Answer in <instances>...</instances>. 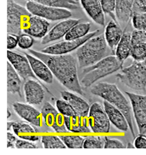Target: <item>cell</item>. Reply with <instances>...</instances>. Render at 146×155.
<instances>
[{"label": "cell", "mask_w": 146, "mask_h": 155, "mask_svg": "<svg viewBox=\"0 0 146 155\" xmlns=\"http://www.w3.org/2000/svg\"><path fill=\"white\" fill-rule=\"evenodd\" d=\"M45 88L51 94L47 88L40 81L34 79L26 81L24 84V91L26 103L30 105L41 104L45 97Z\"/></svg>", "instance_id": "4fadbf2b"}, {"label": "cell", "mask_w": 146, "mask_h": 155, "mask_svg": "<svg viewBox=\"0 0 146 155\" xmlns=\"http://www.w3.org/2000/svg\"><path fill=\"white\" fill-rule=\"evenodd\" d=\"M19 74L10 62H7V91L12 94H18L22 97L21 88L22 81Z\"/></svg>", "instance_id": "d4e9b609"}, {"label": "cell", "mask_w": 146, "mask_h": 155, "mask_svg": "<svg viewBox=\"0 0 146 155\" xmlns=\"http://www.w3.org/2000/svg\"><path fill=\"white\" fill-rule=\"evenodd\" d=\"M90 91L94 95L102 98L123 112L129 124L131 134L135 138L132 106L117 86L107 82H100L93 85Z\"/></svg>", "instance_id": "7a4b0ae2"}, {"label": "cell", "mask_w": 146, "mask_h": 155, "mask_svg": "<svg viewBox=\"0 0 146 155\" xmlns=\"http://www.w3.org/2000/svg\"><path fill=\"white\" fill-rule=\"evenodd\" d=\"M124 33L121 27L113 20L105 27L104 37L107 45L112 52H115L116 48L121 39Z\"/></svg>", "instance_id": "7402d4cb"}, {"label": "cell", "mask_w": 146, "mask_h": 155, "mask_svg": "<svg viewBox=\"0 0 146 155\" xmlns=\"http://www.w3.org/2000/svg\"><path fill=\"white\" fill-rule=\"evenodd\" d=\"M108 47L103 34L89 39L76 52L79 68L84 69L89 67L106 57Z\"/></svg>", "instance_id": "3957f363"}, {"label": "cell", "mask_w": 146, "mask_h": 155, "mask_svg": "<svg viewBox=\"0 0 146 155\" xmlns=\"http://www.w3.org/2000/svg\"><path fill=\"white\" fill-rule=\"evenodd\" d=\"M41 142L45 148L65 149L67 147L59 136H43L42 137Z\"/></svg>", "instance_id": "83f0119b"}, {"label": "cell", "mask_w": 146, "mask_h": 155, "mask_svg": "<svg viewBox=\"0 0 146 155\" xmlns=\"http://www.w3.org/2000/svg\"><path fill=\"white\" fill-rule=\"evenodd\" d=\"M29 51L47 64L53 75L63 86L80 95H84L78 77V61L75 57L68 54H49L34 50L29 49Z\"/></svg>", "instance_id": "6da1fadb"}, {"label": "cell", "mask_w": 146, "mask_h": 155, "mask_svg": "<svg viewBox=\"0 0 146 155\" xmlns=\"http://www.w3.org/2000/svg\"><path fill=\"white\" fill-rule=\"evenodd\" d=\"M7 58L12 67L24 80L27 81L29 79H34L40 81L33 72L29 60L25 55V56L19 53L8 50Z\"/></svg>", "instance_id": "7c38bea8"}, {"label": "cell", "mask_w": 146, "mask_h": 155, "mask_svg": "<svg viewBox=\"0 0 146 155\" xmlns=\"http://www.w3.org/2000/svg\"><path fill=\"white\" fill-rule=\"evenodd\" d=\"M133 0H117L115 10L116 19L122 28H126L132 19Z\"/></svg>", "instance_id": "d6986e66"}, {"label": "cell", "mask_w": 146, "mask_h": 155, "mask_svg": "<svg viewBox=\"0 0 146 155\" xmlns=\"http://www.w3.org/2000/svg\"><path fill=\"white\" fill-rule=\"evenodd\" d=\"M130 56L134 61L141 62L146 60V43L132 45Z\"/></svg>", "instance_id": "1f68e13d"}, {"label": "cell", "mask_w": 146, "mask_h": 155, "mask_svg": "<svg viewBox=\"0 0 146 155\" xmlns=\"http://www.w3.org/2000/svg\"><path fill=\"white\" fill-rule=\"evenodd\" d=\"M90 23L88 22L78 23L72 27L64 36L65 40H76L86 36L89 33Z\"/></svg>", "instance_id": "484cf974"}, {"label": "cell", "mask_w": 146, "mask_h": 155, "mask_svg": "<svg viewBox=\"0 0 146 155\" xmlns=\"http://www.w3.org/2000/svg\"><path fill=\"white\" fill-rule=\"evenodd\" d=\"M131 41L132 45L146 43V32L135 29L131 33Z\"/></svg>", "instance_id": "8d00e7d4"}, {"label": "cell", "mask_w": 146, "mask_h": 155, "mask_svg": "<svg viewBox=\"0 0 146 155\" xmlns=\"http://www.w3.org/2000/svg\"><path fill=\"white\" fill-rule=\"evenodd\" d=\"M24 139H17L15 147L18 149H34L38 148L35 143Z\"/></svg>", "instance_id": "ab89813d"}, {"label": "cell", "mask_w": 146, "mask_h": 155, "mask_svg": "<svg viewBox=\"0 0 146 155\" xmlns=\"http://www.w3.org/2000/svg\"><path fill=\"white\" fill-rule=\"evenodd\" d=\"M56 106L58 111L64 116L70 117L77 115L71 106L63 99L56 101Z\"/></svg>", "instance_id": "d6a6232c"}, {"label": "cell", "mask_w": 146, "mask_h": 155, "mask_svg": "<svg viewBox=\"0 0 146 155\" xmlns=\"http://www.w3.org/2000/svg\"><path fill=\"white\" fill-rule=\"evenodd\" d=\"M15 134L18 136L24 133H35L38 132L37 129L34 127L31 124L24 121L15 122L12 127Z\"/></svg>", "instance_id": "4dcf8cb0"}, {"label": "cell", "mask_w": 146, "mask_h": 155, "mask_svg": "<svg viewBox=\"0 0 146 155\" xmlns=\"http://www.w3.org/2000/svg\"><path fill=\"white\" fill-rule=\"evenodd\" d=\"M29 60L35 76L39 80L48 84H53L54 76L49 66L42 60L29 54H25Z\"/></svg>", "instance_id": "2e32d148"}, {"label": "cell", "mask_w": 146, "mask_h": 155, "mask_svg": "<svg viewBox=\"0 0 146 155\" xmlns=\"http://www.w3.org/2000/svg\"><path fill=\"white\" fill-rule=\"evenodd\" d=\"M84 117L78 115L70 117L64 116L65 125L68 130L74 133H91Z\"/></svg>", "instance_id": "603a6c76"}, {"label": "cell", "mask_w": 146, "mask_h": 155, "mask_svg": "<svg viewBox=\"0 0 146 155\" xmlns=\"http://www.w3.org/2000/svg\"><path fill=\"white\" fill-rule=\"evenodd\" d=\"M103 105L110 122L120 130L127 131L129 124L123 112L107 101H104Z\"/></svg>", "instance_id": "ffe728a7"}, {"label": "cell", "mask_w": 146, "mask_h": 155, "mask_svg": "<svg viewBox=\"0 0 146 155\" xmlns=\"http://www.w3.org/2000/svg\"><path fill=\"white\" fill-rule=\"evenodd\" d=\"M131 33L124 32L121 39L116 48L115 55L121 62H124L131 55L132 49Z\"/></svg>", "instance_id": "cb8c5ba5"}, {"label": "cell", "mask_w": 146, "mask_h": 155, "mask_svg": "<svg viewBox=\"0 0 146 155\" xmlns=\"http://www.w3.org/2000/svg\"><path fill=\"white\" fill-rule=\"evenodd\" d=\"M100 30H97L89 33L86 36L76 40H65L54 44L42 50L41 52L51 55L66 54L77 49L86 41L95 36Z\"/></svg>", "instance_id": "9c48e42d"}, {"label": "cell", "mask_w": 146, "mask_h": 155, "mask_svg": "<svg viewBox=\"0 0 146 155\" xmlns=\"http://www.w3.org/2000/svg\"><path fill=\"white\" fill-rule=\"evenodd\" d=\"M16 137L12 133H7V148H14L15 147Z\"/></svg>", "instance_id": "7bdbcfd3"}, {"label": "cell", "mask_w": 146, "mask_h": 155, "mask_svg": "<svg viewBox=\"0 0 146 155\" xmlns=\"http://www.w3.org/2000/svg\"><path fill=\"white\" fill-rule=\"evenodd\" d=\"M26 7L33 15L47 20L55 21L67 19L72 15V12L70 10L42 5L35 0L27 2Z\"/></svg>", "instance_id": "52a82bcc"}, {"label": "cell", "mask_w": 146, "mask_h": 155, "mask_svg": "<svg viewBox=\"0 0 146 155\" xmlns=\"http://www.w3.org/2000/svg\"><path fill=\"white\" fill-rule=\"evenodd\" d=\"M34 43V38L29 34H21L18 36V45L22 49H29L33 45Z\"/></svg>", "instance_id": "d590c367"}, {"label": "cell", "mask_w": 146, "mask_h": 155, "mask_svg": "<svg viewBox=\"0 0 146 155\" xmlns=\"http://www.w3.org/2000/svg\"><path fill=\"white\" fill-rule=\"evenodd\" d=\"M132 20L134 29L146 32V12L133 13Z\"/></svg>", "instance_id": "836d02e7"}, {"label": "cell", "mask_w": 146, "mask_h": 155, "mask_svg": "<svg viewBox=\"0 0 146 155\" xmlns=\"http://www.w3.org/2000/svg\"><path fill=\"white\" fill-rule=\"evenodd\" d=\"M14 122V121H8L7 122V130H10L11 128H12Z\"/></svg>", "instance_id": "f6af8a7d"}, {"label": "cell", "mask_w": 146, "mask_h": 155, "mask_svg": "<svg viewBox=\"0 0 146 155\" xmlns=\"http://www.w3.org/2000/svg\"><path fill=\"white\" fill-rule=\"evenodd\" d=\"M134 145L136 148L146 149V136L139 134V136L135 137Z\"/></svg>", "instance_id": "b9f144b4"}, {"label": "cell", "mask_w": 146, "mask_h": 155, "mask_svg": "<svg viewBox=\"0 0 146 155\" xmlns=\"http://www.w3.org/2000/svg\"><path fill=\"white\" fill-rule=\"evenodd\" d=\"M42 5L60 9L76 10L79 9L80 3L78 0H35Z\"/></svg>", "instance_id": "4316f807"}, {"label": "cell", "mask_w": 146, "mask_h": 155, "mask_svg": "<svg viewBox=\"0 0 146 155\" xmlns=\"http://www.w3.org/2000/svg\"><path fill=\"white\" fill-rule=\"evenodd\" d=\"M105 148H124L125 146L122 142L117 139L110 138L105 137Z\"/></svg>", "instance_id": "74e56055"}, {"label": "cell", "mask_w": 146, "mask_h": 155, "mask_svg": "<svg viewBox=\"0 0 146 155\" xmlns=\"http://www.w3.org/2000/svg\"><path fill=\"white\" fill-rule=\"evenodd\" d=\"M59 137L68 148H83L85 138L79 136H60Z\"/></svg>", "instance_id": "f1b7e54d"}, {"label": "cell", "mask_w": 146, "mask_h": 155, "mask_svg": "<svg viewBox=\"0 0 146 155\" xmlns=\"http://www.w3.org/2000/svg\"><path fill=\"white\" fill-rule=\"evenodd\" d=\"M100 2L103 12L105 13V14L108 15L113 20L117 22L115 15L116 1H114V0H102V1H100Z\"/></svg>", "instance_id": "e575fe53"}, {"label": "cell", "mask_w": 146, "mask_h": 155, "mask_svg": "<svg viewBox=\"0 0 146 155\" xmlns=\"http://www.w3.org/2000/svg\"><path fill=\"white\" fill-rule=\"evenodd\" d=\"M60 93L63 99L69 103L77 115L83 117L87 116L90 107L84 98L69 91H62Z\"/></svg>", "instance_id": "e0dca14e"}, {"label": "cell", "mask_w": 146, "mask_h": 155, "mask_svg": "<svg viewBox=\"0 0 146 155\" xmlns=\"http://www.w3.org/2000/svg\"><path fill=\"white\" fill-rule=\"evenodd\" d=\"M80 2L89 16L96 23L101 26H105V14L103 12L100 1L82 0Z\"/></svg>", "instance_id": "44dd1931"}, {"label": "cell", "mask_w": 146, "mask_h": 155, "mask_svg": "<svg viewBox=\"0 0 146 155\" xmlns=\"http://www.w3.org/2000/svg\"><path fill=\"white\" fill-rule=\"evenodd\" d=\"M32 15L26 7L12 0L7 1V33L19 36L22 31L24 18Z\"/></svg>", "instance_id": "8992f818"}, {"label": "cell", "mask_w": 146, "mask_h": 155, "mask_svg": "<svg viewBox=\"0 0 146 155\" xmlns=\"http://www.w3.org/2000/svg\"><path fill=\"white\" fill-rule=\"evenodd\" d=\"M88 115L89 125L92 132L98 134L109 133L110 122L100 104L94 103L90 106Z\"/></svg>", "instance_id": "ba28073f"}, {"label": "cell", "mask_w": 146, "mask_h": 155, "mask_svg": "<svg viewBox=\"0 0 146 155\" xmlns=\"http://www.w3.org/2000/svg\"><path fill=\"white\" fill-rule=\"evenodd\" d=\"M11 115H12V112H11L9 108L8 107L7 108V118L8 119V118L11 117Z\"/></svg>", "instance_id": "bcb514c9"}, {"label": "cell", "mask_w": 146, "mask_h": 155, "mask_svg": "<svg viewBox=\"0 0 146 155\" xmlns=\"http://www.w3.org/2000/svg\"><path fill=\"white\" fill-rule=\"evenodd\" d=\"M18 45V36L14 34H8L7 35V49L12 50Z\"/></svg>", "instance_id": "60d3db41"}, {"label": "cell", "mask_w": 146, "mask_h": 155, "mask_svg": "<svg viewBox=\"0 0 146 155\" xmlns=\"http://www.w3.org/2000/svg\"><path fill=\"white\" fill-rule=\"evenodd\" d=\"M41 113L46 125L52 128L58 133L70 132L64 124V116L51 104L46 102L41 109Z\"/></svg>", "instance_id": "8fae6325"}, {"label": "cell", "mask_w": 146, "mask_h": 155, "mask_svg": "<svg viewBox=\"0 0 146 155\" xmlns=\"http://www.w3.org/2000/svg\"><path fill=\"white\" fill-rule=\"evenodd\" d=\"M118 81L134 91H146V60L134 61L116 75Z\"/></svg>", "instance_id": "5b68a950"}, {"label": "cell", "mask_w": 146, "mask_h": 155, "mask_svg": "<svg viewBox=\"0 0 146 155\" xmlns=\"http://www.w3.org/2000/svg\"><path fill=\"white\" fill-rule=\"evenodd\" d=\"M131 102L139 134L146 133V95L126 91Z\"/></svg>", "instance_id": "30bf717a"}, {"label": "cell", "mask_w": 146, "mask_h": 155, "mask_svg": "<svg viewBox=\"0 0 146 155\" xmlns=\"http://www.w3.org/2000/svg\"><path fill=\"white\" fill-rule=\"evenodd\" d=\"M12 108L20 117L37 127L42 126L43 117L41 112L29 104L15 102Z\"/></svg>", "instance_id": "5bb4252c"}, {"label": "cell", "mask_w": 146, "mask_h": 155, "mask_svg": "<svg viewBox=\"0 0 146 155\" xmlns=\"http://www.w3.org/2000/svg\"><path fill=\"white\" fill-rule=\"evenodd\" d=\"M133 13H146V0H134L132 5Z\"/></svg>", "instance_id": "f35d334b"}, {"label": "cell", "mask_w": 146, "mask_h": 155, "mask_svg": "<svg viewBox=\"0 0 146 155\" xmlns=\"http://www.w3.org/2000/svg\"><path fill=\"white\" fill-rule=\"evenodd\" d=\"M79 20L67 18L60 21L52 28L42 39V44L45 45L55 41L66 36L72 27L79 23Z\"/></svg>", "instance_id": "9a60e30c"}, {"label": "cell", "mask_w": 146, "mask_h": 155, "mask_svg": "<svg viewBox=\"0 0 146 155\" xmlns=\"http://www.w3.org/2000/svg\"><path fill=\"white\" fill-rule=\"evenodd\" d=\"M50 23L47 20L32 15L28 22V26L23 31L33 37L43 38L48 32Z\"/></svg>", "instance_id": "ac0fdd59"}, {"label": "cell", "mask_w": 146, "mask_h": 155, "mask_svg": "<svg viewBox=\"0 0 146 155\" xmlns=\"http://www.w3.org/2000/svg\"><path fill=\"white\" fill-rule=\"evenodd\" d=\"M124 62L115 55H108L96 64L83 69L84 74L81 81L84 88L90 87L100 79L103 78L121 69Z\"/></svg>", "instance_id": "277c9868"}, {"label": "cell", "mask_w": 146, "mask_h": 155, "mask_svg": "<svg viewBox=\"0 0 146 155\" xmlns=\"http://www.w3.org/2000/svg\"><path fill=\"white\" fill-rule=\"evenodd\" d=\"M105 145V137L100 136H88L85 137L83 148H103Z\"/></svg>", "instance_id": "f546056e"}, {"label": "cell", "mask_w": 146, "mask_h": 155, "mask_svg": "<svg viewBox=\"0 0 146 155\" xmlns=\"http://www.w3.org/2000/svg\"><path fill=\"white\" fill-rule=\"evenodd\" d=\"M20 138L24 140L31 141H36L39 140V137L37 136H25V135H18Z\"/></svg>", "instance_id": "ee69618b"}, {"label": "cell", "mask_w": 146, "mask_h": 155, "mask_svg": "<svg viewBox=\"0 0 146 155\" xmlns=\"http://www.w3.org/2000/svg\"><path fill=\"white\" fill-rule=\"evenodd\" d=\"M127 148H135L134 147V145H132V143H129L127 144Z\"/></svg>", "instance_id": "7dc6e473"}]
</instances>
